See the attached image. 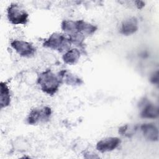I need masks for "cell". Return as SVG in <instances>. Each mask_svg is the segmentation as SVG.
<instances>
[{
	"instance_id": "obj_1",
	"label": "cell",
	"mask_w": 159,
	"mask_h": 159,
	"mask_svg": "<svg viewBox=\"0 0 159 159\" xmlns=\"http://www.w3.org/2000/svg\"><path fill=\"white\" fill-rule=\"evenodd\" d=\"M61 28L70 39L72 44L81 46L85 37L93 35L97 26L83 20H63Z\"/></svg>"
},
{
	"instance_id": "obj_11",
	"label": "cell",
	"mask_w": 159,
	"mask_h": 159,
	"mask_svg": "<svg viewBox=\"0 0 159 159\" xmlns=\"http://www.w3.org/2000/svg\"><path fill=\"white\" fill-rule=\"evenodd\" d=\"M140 117L145 119H155L158 116V108L150 102H145L140 112Z\"/></svg>"
},
{
	"instance_id": "obj_8",
	"label": "cell",
	"mask_w": 159,
	"mask_h": 159,
	"mask_svg": "<svg viewBox=\"0 0 159 159\" xmlns=\"http://www.w3.org/2000/svg\"><path fill=\"white\" fill-rule=\"evenodd\" d=\"M138 29L137 19L135 17H130L122 22L120 27V33L124 35H130L135 33Z\"/></svg>"
},
{
	"instance_id": "obj_4",
	"label": "cell",
	"mask_w": 159,
	"mask_h": 159,
	"mask_svg": "<svg viewBox=\"0 0 159 159\" xmlns=\"http://www.w3.org/2000/svg\"><path fill=\"white\" fill-rule=\"evenodd\" d=\"M7 17L13 25H25L29 21V14L21 4H11L7 9Z\"/></svg>"
},
{
	"instance_id": "obj_2",
	"label": "cell",
	"mask_w": 159,
	"mask_h": 159,
	"mask_svg": "<svg viewBox=\"0 0 159 159\" xmlns=\"http://www.w3.org/2000/svg\"><path fill=\"white\" fill-rule=\"evenodd\" d=\"M37 80L41 90L48 95L55 94L62 83L59 73H55L51 70L40 73Z\"/></svg>"
},
{
	"instance_id": "obj_9",
	"label": "cell",
	"mask_w": 159,
	"mask_h": 159,
	"mask_svg": "<svg viewBox=\"0 0 159 159\" xmlns=\"http://www.w3.org/2000/svg\"><path fill=\"white\" fill-rule=\"evenodd\" d=\"M140 130L143 137L152 142L157 141L158 139V130L157 127L152 123H145L140 126Z\"/></svg>"
},
{
	"instance_id": "obj_3",
	"label": "cell",
	"mask_w": 159,
	"mask_h": 159,
	"mask_svg": "<svg viewBox=\"0 0 159 159\" xmlns=\"http://www.w3.org/2000/svg\"><path fill=\"white\" fill-rule=\"evenodd\" d=\"M71 44L70 39L66 35L55 32L44 40L43 46L60 53H65L71 48Z\"/></svg>"
},
{
	"instance_id": "obj_12",
	"label": "cell",
	"mask_w": 159,
	"mask_h": 159,
	"mask_svg": "<svg viewBox=\"0 0 159 159\" xmlns=\"http://www.w3.org/2000/svg\"><path fill=\"white\" fill-rule=\"evenodd\" d=\"M80 58V52L78 48H70L64 53L62 59L65 63L73 65H75Z\"/></svg>"
},
{
	"instance_id": "obj_7",
	"label": "cell",
	"mask_w": 159,
	"mask_h": 159,
	"mask_svg": "<svg viewBox=\"0 0 159 159\" xmlns=\"http://www.w3.org/2000/svg\"><path fill=\"white\" fill-rule=\"evenodd\" d=\"M121 140L117 137H110L99 140L96 144V149L101 153L111 152L120 144Z\"/></svg>"
},
{
	"instance_id": "obj_6",
	"label": "cell",
	"mask_w": 159,
	"mask_h": 159,
	"mask_svg": "<svg viewBox=\"0 0 159 159\" xmlns=\"http://www.w3.org/2000/svg\"><path fill=\"white\" fill-rule=\"evenodd\" d=\"M11 47L21 57L29 58L34 56L36 52L34 45L22 40H14L11 42Z\"/></svg>"
},
{
	"instance_id": "obj_13",
	"label": "cell",
	"mask_w": 159,
	"mask_h": 159,
	"mask_svg": "<svg viewBox=\"0 0 159 159\" xmlns=\"http://www.w3.org/2000/svg\"><path fill=\"white\" fill-rule=\"evenodd\" d=\"M1 107L4 108L9 106L11 104L10 89L5 82H1Z\"/></svg>"
},
{
	"instance_id": "obj_10",
	"label": "cell",
	"mask_w": 159,
	"mask_h": 159,
	"mask_svg": "<svg viewBox=\"0 0 159 159\" xmlns=\"http://www.w3.org/2000/svg\"><path fill=\"white\" fill-rule=\"evenodd\" d=\"M58 73L61 79L62 83H64L71 86H78L83 83V81L80 77L67 70H61Z\"/></svg>"
},
{
	"instance_id": "obj_5",
	"label": "cell",
	"mask_w": 159,
	"mask_h": 159,
	"mask_svg": "<svg viewBox=\"0 0 159 159\" xmlns=\"http://www.w3.org/2000/svg\"><path fill=\"white\" fill-rule=\"evenodd\" d=\"M52 115V109L48 106L36 107L31 110L27 118V122L30 125H36L39 123L47 122Z\"/></svg>"
}]
</instances>
